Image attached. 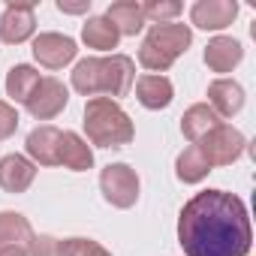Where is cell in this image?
I'll return each mask as SVG.
<instances>
[{"mask_svg":"<svg viewBox=\"0 0 256 256\" xmlns=\"http://www.w3.org/2000/svg\"><path fill=\"white\" fill-rule=\"evenodd\" d=\"M250 241V217L235 193L202 190L178 214V244L187 256H247Z\"/></svg>","mask_w":256,"mask_h":256,"instance_id":"obj_1","label":"cell"},{"mask_svg":"<svg viewBox=\"0 0 256 256\" xmlns=\"http://www.w3.org/2000/svg\"><path fill=\"white\" fill-rule=\"evenodd\" d=\"M136 82V64L126 54H108V58H84L72 70V88L82 96H108L118 102V96H126Z\"/></svg>","mask_w":256,"mask_h":256,"instance_id":"obj_2","label":"cell"},{"mask_svg":"<svg viewBox=\"0 0 256 256\" xmlns=\"http://www.w3.org/2000/svg\"><path fill=\"white\" fill-rule=\"evenodd\" d=\"M84 133L96 148H124L136 136V126L114 100L90 96L84 106Z\"/></svg>","mask_w":256,"mask_h":256,"instance_id":"obj_3","label":"cell"},{"mask_svg":"<svg viewBox=\"0 0 256 256\" xmlns=\"http://www.w3.org/2000/svg\"><path fill=\"white\" fill-rule=\"evenodd\" d=\"M193 42V30L181 22H169V24H154L139 48V64L145 70H151L154 76L166 72Z\"/></svg>","mask_w":256,"mask_h":256,"instance_id":"obj_4","label":"cell"},{"mask_svg":"<svg viewBox=\"0 0 256 256\" xmlns=\"http://www.w3.org/2000/svg\"><path fill=\"white\" fill-rule=\"evenodd\" d=\"M196 148L202 151V157H205L211 166H232V163L244 154L247 139L241 136V130H235L232 124H217L214 130H208V133L196 142Z\"/></svg>","mask_w":256,"mask_h":256,"instance_id":"obj_5","label":"cell"},{"mask_svg":"<svg viewBox=\"0 0 256 256\" xmlns=\"http://www.w3.org/2000/svg\"><path fill=\"white\" fill-rule=\"evenodd\" d=\"M100 190L102 199L114 208H133L139 199V175L126 163H108L100 172Z\"/></svg>","mask_w":256,"mask_h":256,"instance_id":"obj_6","label":"cell"},{"mask_svg":"<svg viewBox=\"0 0 256 256\" xmlns=\"http://www.w3.org/2000/svg\"><path fill=\"white\" fill-rule=\"evenodd\" d=\"M66 102H70L66 84H64L60 78L48 76V78H42V82L36 84V90L30 94V100H28L24 106H28V112H30L36 120H52V118H58V114L66 108Z\"/></svg>","mask_w":256,"mask_h":256,"instance_id":"obj_7","label":"cell"},{"mask_svg":"<svg viewBox=\"0 0 256 256\" xmlns=\"http://www.w3.org/2000/svg\"><path fill=\"white\" fill-rule=\"evenodd\" d=\"M34 6L36 4H10L4 10V16H0V40L6 46H18L34 36V30H36Z\"/></svg>","mask_w":256,"mask_h":256,"instance_id":"obj_8","label":"cell"},{"mask_svg":"<svg viewBox=\"0 0 256 256\" xmlns=\"http://www.w3.org/2000/svg\"><path fill=\"white\" fill-rule=\"evenodd\" d=\"M238 4L235 0H196L190 6V22L199 30H223L235 22Z\"/></svg>","mask_w":256,"mask_h":256,"instance_id":"obj_9","label":"cell"},{"mask_svg":"<svg viewBox=\"0 0 256 256\" xmlns=\"http://www.w3.org/2000/svg\"><path fill=\"white\" fill-rule=\"evenodd\" d=\"M76 40H70V36H64V34H40L36 40H34V58L42 64V66H48V70H60V66H66L72 58H76Z\"/></svg>","mask_w":256,"mask_h":256,"instance_id":"obj_10","label":"cell"},{"mask_svg":"<svg viewBox=\"0 0 256 256\" xmlns=\"http://www.w3.org/2000/svg\"><path fill=\"white\" fill-rule=\"evenodd\" d=\"M58 142H60V130L52 124H42V126H34L28 133V157L34 166H58Z\"/></svg>","mask_w":256,"mask_h":256,"instance_id":"obj_11","label":"cell"},{"mask_svg":"<svg viewBox=\"0 0 256 256\" xmlns=\"http://www.w3.org/2000/svg\"><path fill=\"white\" fill-rule=\"evenodd\" d=\"M208 106L217 118H232L244 108V88L232 78H214L208 84Z\"/></svg>","mask_w":256,"mask_h":256,"instance_id":"obj_12","label":"cell"},{"mask_svg":"<svg viewBox=\"0 0 256 256\" xmlns=\"http://www.w3.org/2000/svg\"><path fill=\"white\" fill-rule=\"evenodd\" d=\"M58 166H66L70 172H88L94 166V151L90 145L72 133V130H64L60 133V142H58Z\"/></svg>","mask_w":256,"mask_h":256,"instance_id":"obj_13","label":"cell"},{"mask_svg":"<svg viewBox=\"0 0 256 256\" xmlns=\"http://www.w3.org/2000/svg\"><path fill=\"white\" fill-rule=\"evenodd\" d=\"M36 178V166L22 154H6L0 160V187L6 193H24Z\"/></svg>","mask_w":256,"mask_h":256,"instance_id":"obj_14","label":"cell"},{"mask_svg":"<svg viewBox=\"0 0 256 256\" xmlns=\"http://www.w3.org/2000/svg\"><path fill=\"white\" fill-rule=\"evenodd\" d=\"M244 58V46L232 36H214L205 46V66L211 72H232Z\"/></svg>","mask_w":256,"mask_h":256,"instance_id":"obj_15","label":"cell"},{"mask_svg":"<svg viewBox=\"0 0 256 256\" xmlns=\"http://www.w3.org/2000/svg\"><path fill=\"white\" fill-rule=\"evenodd\" d=\"M172 96H175V88H172V82L166 76H154V72L139 76V82H136V100L145 108L160 112V108H166L172 102Z\"/></svg>","mask_w":256,"mask_h":256,"instance_id":"obj_16","label":"cell"},{"mask_svg":"<svg viewBox=\"0 0 256 256\" xmlns=\"http://www.w3.org/2000/svg\"><path fill=\"white\" fill-rule=\"evenodd\" d=\"M34 241V229L28 223L24 214L18 211H0V250L6 247H18V250H28Z\"/></svg>","mask_w":256,"mask_h":256,"instance_id":"obj_17","label":"cell"},{"mask_svg":"<svg viewBox=\"0 0 256 256\" xmlns=\"http://www.w3.org/2000/svg\"><path fill=\"white\" fill-rule=\"evenodd\" d=\"M106 18L114 24V30L120 36H136L148 22H145V12H142V4L136 0H118L106 10Z\"/></svg>","mask_w":256,"mask_h":256,"instance_id":"obj_18","label":"cell"},{"mask_svg":"<svg viewBox=\"0 0 256 256\" xmlns=\"http://www.w3.org/2000/svg\"><path fill=\"white\" fill-rule=\"evenodd\" d=\"M217 124H223V120L214 114V108H211L208 102H196V106H190V108L184 112V118H181V133H184V139H190V142L196 145L208 130H214Z\"/></svg>","mask_w":256,"mask_h":256,"instance_id":"obj_19","label":"cell"},{"mask_svg":"<svg viewBox=\"0 0 256 256\" xmlns=\"http://www.w3.org/2000/svg\"><path fill=\"white\" fill-rule=\"evenodd\" d=\"M82 40H84V46H88V48L112 52V48H118L120 34L114 30V24H112L106 16H94V18H88V22H84V28H82Z\"/></svg>","mask_w":256,"mask_h":256,"instance_id":"obj_20","label":"cell"},{"mask_svg":"<svg viewBox=\"0 0 256 256\" xmlns=\"http://www.w3.org/2000/svg\"><path fill=\"white\" fill-rule=\"evenodd\" d=\"M208 172H211V163L202 157V151L196 145L184 148L175 160V175H178L181 184H199V181L208 178Z\"/></svg>","mask_w":256,"mask_h":256,"instance_id":"obj_21","label":"cell"},{"mask_svg":"<svg viewBox=\"0 0 256 256\" xmlns=\"http://www.w3.org/2000/svg\"><path fill=\"white\" fill-rule=\"evenodd\" d=\"M40 82H42V78H40V70H34L30 64H16V66L6 72V94H10L16 102H28Z\"/></svg>","mask_w":256,"mask_h":256,"instance_id":"obj_22","label":"cell"},{"mask_svg":"<svg viewBox=\"0 0 256 256\" xmlns=\"http://www.w3.org/2000/svg\"><path fill=\"white\" fill-rule=\"evenodd\" d=\"M181 4H175V0H148V4H142V12H145V22L151 18L154 24H169L181 16Z\"/></svg>","mask_w":256,"mask_h":256,"instance_id":"obj_23","label":"cell"},{"mask_svg":"<svg viewBox=\"0 0 256 256\" xmlns=\"http://www.w3.org/2000/svg\"><path fill=\"white\" fill-rule=\"evenodd\" d=\"M64 256H112L100 241L90 238H66L64 241Z\"/></svg>","mask_w":256,"mask_h":256,"instance_id":"obj_24","label":"cell"},{"mask_svg":"<svg viewBox=\"0 0 256 256\" xmlns=\"http://www.w3.org/2000/svg\"><path fill=\"white\" fill-rule=\"evenodd\" d=\"M28 256H64V241L54 235H34Z\"/></svg>","mask_w":256,"mask_h":256,"instance_id":"obj_25","label":"cell"},{"mask_svg":"<svg viewBox=\"0 0 256 256\" xmlns=\"http://www.w3.org/2000/svg\"><path fill=\"white\" fill-rule=\"evenodd\" d=\"M16 130H18V112H16L10 102L0 100V142L10 139Z\"/></svg>","mask_w":256,"mask_h":256,"instance_id":"obj_26","label":"cell"},{"mask_svg":"<svg viewBox=\"0 0 256 256\" xmlns=\"http://www.w3.org/2000/svg\"><path fill=\"white\" fill-rule=\"evenodd\" d=\"M58 10L66 12V16H78V12H88L90 10V0H82V4H66V0H58Z\"/></svg>","mask_w":256,"mask_h":256,"instance_id":"obj_27","label":"cell"},{"mask_svg":"<svg viewBox=\"0 0 256 256\" xmlns=\"http://www.w3.org/2000/svg\"><path fill=\"white\" fill-rule=\"evenodd\" d=\"M0 256H28V250H18V247H6V250H0Z\"/></svg>","mask_w":256,"mask_h":256,"instance_id":"obj_28","label":"cell"}]
</instances>
